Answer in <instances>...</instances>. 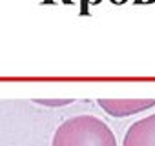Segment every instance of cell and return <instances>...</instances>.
<instances>
[{"label": "cell", "instance_id": "1", "mask_svg": "<svg viewBox=\"0 0 155 146\" xmlns=\"http://www.w3.org/2000/svg\"><path fill=\"white\" fill-rule=\"evenodd\" d=\"M51 146H117V139L99 117L77 115L57 128Z\"/></svg>", "mask_w": 155, "mask_h": 146}, {"label": "cell", "instance_id": "2", "mask_svg": "<svg viewBox=\"0 0 155 146\" xmlns=\"http://www.w3.org/2000/svg\"><path fill=\"white\" fill-rule=\"evenodd\" d=\"M97 102L111 117H130L155 106V99H99Z\"/></svg>", "mask_w": 155, "mask_h": 146}, {"label": "cell", "instance_id": "3", "mask_svg": "<svg viewBox=\"0 0 155 146\" xmlns=\"http://www.w3.org/2000/svg\"><path fill=\"white\" fill-rule=\"evenodd\" d=\"M122 146H155V113L133 122L124 135Z\"/></svg>", "mask_w": 155, "mask_h": 146}, {"label": "cell", "instance_id": "4", "mask_svg": "<svg viewBox=\"0 0 155 146\" xmlns=\"http://www.w3.org/2000/svg\"><path fill=\"white\" fill-rule=\"evenodd\" d=\"M37 104H44V106H66L69 102H73L71 99H58V101H49V99H38L35 101Z\"/></svg>", "mask_w": 155, "mask_h": 146}]
</instances>
